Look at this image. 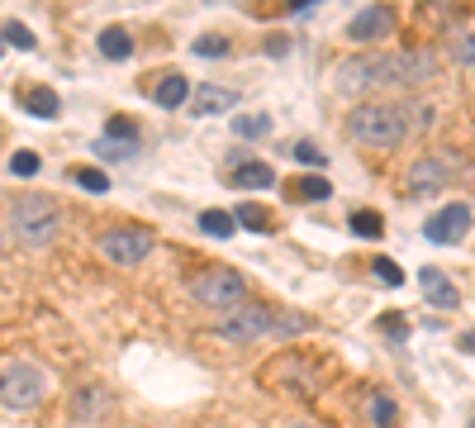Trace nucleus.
<instances>
[{"instance_id":"obj_27","label":"nucleus","mask_w":475,"mask_h":428,"mask_svg":"<svg viewBox=\"0 0 475 428\" xmlns=\"http://www.w3.org/2000/svg\"><path fill=\"white\" fill-rule=\"evenodd\" d=\"M371 424L376 428H395V400H390V395H371Z\"/></svg>"},{"instance_id":"obj_20","label":"nucleus","mask_w":475,"mask_h":428,"mask_svg":"<svg viewBox=\"0 0 475 428\" xmlns=\"http://www.w3.org/2000/svg\"><path fill=\"white\" fill-rule=\"evenodd\" d=\"M200 228H205V234L210 238H219V243H224V238H233V214L229 210H205V214H200Z\"/></svg>"},{"instance_id":"obj_28","label":"nucleus","mask_w":475,"mask_h":428,"mask_svg":"<svg viewBox=\"0 0 475 428\" xmlns=\"http://www.w3.org/2000/svg\"><path fill=\"white\" fill-rule=\"evenodd\" d=\"M39 167H43V162H39V153H33V147H20V153L10 157V172H14V176H39Z\"/></svg>"},{"instance_id":"obj_7","label":"nucleus","mask_w":475,"mask_h":428,"mask_svg":"<svg viewBox=\"0 0 475 428\" xmlns=\"http://www.w3.org/2000/svg\"><path fill=\"white\" fill-rule=\"evenodd\" d=\"M100 253H105L114 267H139L152 253V234L148 228H105V234H100Z\"/></svg>"},{"instance_id":"obj_8","label":"nucleus","mask_w":475,"mask_h":428,"mask_svg":"<svg viewBox=\"0 0 475 428\" xmlns=\"http://www.w3.org/2000/svg\"><path fill=\"white\" fill-rule=\"evenodd\" d=\"M262 381H271V390H295V395H309L318 386V371L309 367V361L300 357H276L271 367L262 371Z\"/></svg>"},{"instance_id":"obj_30","label":"nucleus","mask_w":475,"mask_h":428,"mask_svg":"<svg viewBox=\"0 0 475 428\" xmlns=\"http://www.w3.org/2000/svg\"><path fill=\"white\" fill-rule=\"evenodd\" d=\"M0 39H5V43H14V48H24V53H29V48H39V43H33V34H29V29H24L20 20H10L5 29H0Z\"/></svg>"},{"instance_id":"obj_39","label":"nucleus","mask_w":475,"mask_h":428,"mask_svg":"<svg viewBox=\"0 0 475 428\" xmlns=\"http://www.w3.org/2000/svg\"><path fill=\"white\" fill-rule=\"evenodd\" d=\"M0 53H5V43H0Z\"/></svg>"},{"instance_id":"obj_25","label":"nucleus","mask_w":475,"mask_h":428,"mask_svg":"<svg viewBox=\"0 0 475 428\" xmlns=\"http://www.w3.org/2000/svg\"><path fill=\"white\" fill-rule=\"evenodd\" d=\"M105 138L110 143H139V124L124 120V114H110V120H105Z\"/></svg>"},{"instance_id":"obj_1","label":"nucleus","mask_w":475,"mask_h":428,"mask_svg":"<svg viewBox=\"0 0 475 428\" xmlns=\"http://www.w3.org/2000/svg\"><path fill=\"white\" fill-rule=\"evenodd\" d=\"M337 91L362 95V91H418L437 81V53H371V58H347L337 62Z\"/></svg>"},{"instance_id":"obj_14","label":"nucleus","mask_w":475,"mask_h":428,"mask_svg":"<svg viewBox=\"0 0 475 428\" xmlns=\"http://www.w3.org/2000/svg\"><path fill=\"white\" fill-rule=\"evenodd\" d=\"M229 186H238V191H271L276 186V172H271L266 162H238V167L229 172Z\"/></svg>"},{"instance_id":"obj_38","label":"nucleus","mask_w":475,"mask_h":428,"mask_svg":"<svg viewBox=\"0 0 475 428\" xmlns=\"http://www.w3.org/2000/svg\"><path fill=\"white\" fill-rule=\"evenodd\" d=\"M0 253H5V238H0Z\"/></svg>"},{"instance_id":"obj_16","label":"nucleus","mask_w":475,"mask_h":428,"mask_svg":"<svg viewBox=\"0 0 475 428\" xmlns=\"http://www.w3.org/2000/svg\"><path fill=\"white\" fill-rule=\"evenodd\" d=\"M285 195H291V201H300V205H314V201H328V195H333V186H328V176L309 172V176L285 181Z\"/></svg>"},{"instance_id":"obj_6","label":"nucleus","mask_w":475,"mask_h":428,"mask_svg":"<svg viewBox=\"0 0 475 428\" xmlns=\"http://www.w3.org/2000/svg\"><path fill=\"white\" fill-rule=\"evenodd\" d=\"M271 334H276V309L271 305H243L219 319V338H229V343H257Z\"/></svg>"},{"instance_id":"obj_33","label":"nucleus","mask_w":475,"mask_h":428,"mask_svg":"<svg viewBox=\"0 0 475 428\" xmlns=\"http://www.w3.org/2000/svg\"><path fill=\"white\" fill-rule=\"evenodd\" d=\"M376 328H381L385 338H395V343H404V338H409V324H404L399 315H385V319H381Z\"/></svg>"},{"instance_id":"obj_3","label":"nucleus","mask_w":475,"mask_h":428,"mask_svg":"<svg viewBox=\"0 0 475 428\" xmlns=\"http://www.w3.org/2000/svg\"><path fill=\"white\" fill-rule=\"evenodd\" d=\"M62 228V210L53 195H20L10 210V234L24 243V248H48Z\"/></svg>"},{"instance_id":"obj_10","label":"nucleus","mask_w":475,"mask_h":428,"mask_svg":"<svg viewBox=\"0 0 475 428\" xmlns=\"http://www.w3.org/2000/svg\"><path fill=\"white\" fill-rule=\"evenodd\" d=\"M390 34H395V10H390V5H366L347 24V39L352 43H385Z\"/></svg>"},{"instance_id":"obj_22","label":"nucleus","mask_w":475,"mask_h":428,"mask_svg":"<svg viewBox=\"0 0 475 428\" xmlns=\"http://www.w3.org/2000/svg\"><path fill=\"white\" fill-rule=\"evenodd\" d=\"M447 53L462 62V67H475V29H456L452 43H447Z\"/></svg>"},{"instance_id":"obj_12","label":"nucleus","mask_w":475,"mask_h":428,"mask_svg":"<svg viewBox=\"0 0 475 428\" xmlns=\"http://www.w3.org/2000/svg\"><path fill=\"white\" fill-rule=\"evenodd\" d=\"M418 286H423V295H428V305H437V309H456V305H462V290H456L447 281V272H437V267H423Z\"/></svg>"},{"instance_id":"obj_13","label":"nucleus","mask_w":475,"mask_h":428,"mask_svg":"<svg viewBox=\"0 0 475 428\" xmlns=\"http://www.w3.org/2000/svg\"><path fill=\"white\" fill-rule=\"evenodd\" d=\"M233 105H238V91H229V86H210V81L191 95V114H195V120L224 114V110H233Z\"/></svg>"},{"instance_id":"obj_31","label":"nucleus","mask_w":475,"mask_h":428,"mask_svg":"<svg viewBox=\"0 0 475 428\" xmlns=\"http://www.w3.org/2000/svg\"><path fill=\"white\" fill-rule=\"evenodd\" d=\"M191 53H195V58H224V53H229V43L219 39V34H205V39H195V43H191Z\"/></svg>"},{"instance_id":"obj_24","label":"nucleus","mask_w":475,"mask_h":428,"mask_svg":"<svg viewBox=\"0 0 475 428\" xmlns=\"http://www.w3.org/2000/svg\"><path fill=\"white\" fill-rule=\"evenodd\" d=\"M72 181L81 191H91V195H105L110 191V176L100 172V167H72Z\"/></svg>"},{"instance_id":"obj_19","label":"nucleus","mask_w":475,"mask_h":428,"mask_svg":"<svg viewBox=\"0 0 475 428\" xmlns=\"http://www.w3.org/2000/svg\"><path fill=\"white\" fill-rule=\"evenodd\" d=\"M233 224L252 228V234H266V228H271V210H266V205H257V201H243V205L233 210Z\"/></svg>"},{"instance_id":"obj_2","label":"nucleus","mask_w":475,"mask_h":428,"mask_svg":"<svg viewBox=\"0 0 475 428\" xmlns=\"http://www.w3.org/2000/svg\"><path fill=\"white\" fill-rule=\"evenodd\" d=\"M409 110L404 105H385V101H366L347 114V138L366 143V147H399L409 138Z\"/></svg>"},{"instance_id":"obj_23","label":"nucleus","mask_w":475,"mask_h":428,"mask_svg":"<svg viewBox=\"0 0 475 428\" xmlns=\"http://www.w3.org/2000/svg\"><path fill=\"white\" fill-rule=\"evenodd\" d=\"M100 409H105V390H95V386H86V390H81V395H76V419H81V424H91V419L100 415Z\"/></svg>"},{"instance_id":"obj_32","label":"nucleus","mask_w":475,"mask_h":428,"mask_svg":"<svg viewBox=\"0 0 475 428\" xmlns=\"http://www.w3.org/2000/svg\"><path fill=\"white\" fill-rule=\"evenodd\" d=\"M371 272H376V281H381V286H399V281H404V272H399L390 257H376V262H371Z\"/></svg>"},{"instance_id":"obj_37","label":"nucleus","mask_w":475,"mask_h":428,"mask_svg":"<svg viewBox=\"0 0 475 428\" xmlns=\"http://www.w3.org/2000/svg\"><path fill=\"white\" fill-rule=\"evenodd\" d=\"M295 428H318V424H295Z\"/></svg>"},{"instance_id":"obj_35","label":"nucleus","mask_w":475,"mask_h":428,"mask_svg":"<svg viewBox=\"0 0 475 428\" xmlns=\"http://www.w3.org/2000/svg\"><path fill=\"white\" fill-rule=\"evenodd\" d=\"M285 48H291V43H285L281 34H271V39H266V53H271V58H281V53H285Z\"/></svg>"},{"instance_id":"obj_4","label":"nucleus","mask_w":475,"mask_h":428,"mask_svg":"<svg viewBox=\"0 0 475 428\" xmlns=\"http://www.w3.org/2000/svg\"><path fill=\"white\" fill-rule=\"evenodd\" d=\"M191 295L214 315H233V309L247 305V281L233 267H205L191 276Z\"/></svg>"},{"instance_id":"obj_17","label":"nucleus","mask_w":475,"mask_h":428,"mask_svg":"<svg viewBox=\"0 0 475 428\" xmlns=\"http://www.w3.org/2000/svg\"><path fill=\"white\" fill-rule=\"evenodd\" d=\"M24 110L33 114V120H58V114H62V101H58V91L33 86V91H24Z\"/></svg>"},{"instance_id":"obj_11","label":"nucleus","mask_w":475,"mask_h":428,"mask_svg":"<svg viewBox=\"0 0 475 428\" xmlns=\"http://www.w3.org/2000/svg\"><path fill=\"white\" fill-rule=\"evenodd\" d=\"M409 195H437L447 186V167L437 157H418V162H409Z\"/></svg>"},{"instance_id":"obj_29","label":"nucleus","mask_w":475,"mask_h":428,"mask_svg":"<svg viewBox=\"0 0 475 428\" xmlns=\"http://www.w3.org/2000/svg\"><path fill=\"white\" fill-rule=\"evenodd\" d=\"M133 153H139V143H110V138L95 143V157H110V162H129Z\"/></svg>"},{"instance_id":"obj_36","label":"nucleus","mask_w":475,"mask_h":428,"mask_svg":"<svg viewBox=\"0 0 475 428\" xmlns=\"http://www.w3.org/2000/svg\"><path fill=\"white\" fill-rule=\"evenodd\" d=\"M462 348H466V352H475V328H471V334H462Z\"/></svg>"},{"instance_id":"obj_15","label":"nucleus","mask_w":475,"mask_h":428,"mask_svg":"<svg viewBox=\"0 0 475 428\" xmlns=\"http://www.w3.org/2000/svg\"><path fill=\"white\" fill-rule=\"evenodd\" d=\"M152 101H157L162 110H181L185 101H191V81H185L181 72L157 76V86H152Z\"/></svg>"},{"instance_id":"obj_5","label":"nucleus","mask_w":475,"mask_h":428,"mask_svg":"<svg viewBox=\"0 0 475 428\" xmlns=\"http://www.w3.org/2000/svg\"><path fill=\"white\" fill-rule=\"evenodd\" d=\"M43 395H48V371L33 367V361H14L0 376V405L5 409H33L43 405Z\"/></svg>"},{"instance_id":"obj_21","label":"nucleus","mask_w":475,"mask_h":428,"mask_svg":"<svg viewBox=\"0 0 475 428\" xmlns=\"http://www.w3.org/2000/svg\"><path fill=\"white\" fill-rule=\"evenodd\" d=\"M352 234L356 238H381L385 234V219L376 210H352Z\"/></svg>"},{"instance_id":"obj_9","label":"nucleus","mask_w":475,"mask_h":428,"mask_svg":"<svg viewBox=\"0 0 475 428\" xmlns=\"http://www.w3.org/2000/svg\"><path fill=\"white\" fill-rule=\"evenodd\" d=\"M466 234H471V210H466L462 201H456V205H443L428 224H423V238H428V243H443V248L462 243Z\"/></svg>"},{"instance_id":"obj_34","label":"nucleus","mask_w":475,"mask_h":428,"mask_svg":"<svg viewBox=\"0 0 475 428\" xmlns=\"http://www.w3.org/2000/svg\"><path fill=\"white\" fill-rule=\"evenodd\" d=\"M295 157L304 162V167H324V153H318V147L304 138V143H295Z\"/></svg>"},{"instance_id":"obj_26","label":"nucleus","mask_w":475,"mask_h":428,"mask_svg":"<svg viewBox=\"0 0 475 428\" xmlns=\"http://www.w3.org/2000/svg\"><path fill=\"white\" fill-rule=\"evenodd\" d=\"M233 134L238 138H266L271 134V120H266V114H247V120H233Z\"/></svg>"},{"instance_id":"obj_18","label":"nucleus","mask_w":475,"mask_h":428,"mask_svg":"<svg viewBox=\"0 0 475 428\" xmlns=\"http://www.w3.org/2000/svg\"><path fill=\"white\" fill-rule=\"evenodd\" d=\"M100 58H110V62H129V58H133V39H129V29L110 24L105 34H100Z\"/></svg>"}]
</instances>
